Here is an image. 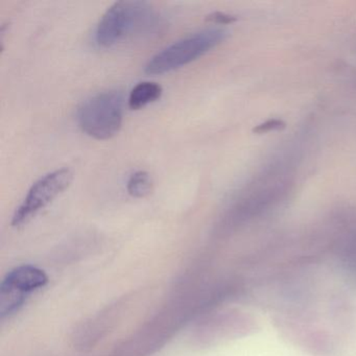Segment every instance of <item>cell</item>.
Listing matches in <instances>:
<instances>
[{
    "label": "cell",
    "instance_id": "cell-8",
    "mask_svg": "<svg viewBox=\"0 0 356 356\" xmlns=\"http://www.w3.org/2000/svg\"><path fill=\"white\" fill-rule=\"evenodd\" d=\"M285 128V122L278 118L266 120L262 124H258L254 129V133L256 134H266V133L274 132V131L282 130Z\"/></svg>",
    "mask_w": 356,
    "mask_h": 356
},
{
    "label": "cell",
    "instance_id": "cell-3",
    "mask_svg": "<svg viewBox=\"0 0 356 356\" xmlns=\"http://www.w3.org/2000/svg\"><path fill=\"white\" fill-rule=\"evenodd\" d=\"M124 107V95L120 91L99 93L79 108V127L85 134L97 140L112 138L122 128Z\"/></svg>",
    "mask_w": 356,
    "mask_h": 356
},
{
    "label": "cell",
    "instance_id": "cell-2",
    "mask_svg": "<svg viewBox=\"0 0 356 356\" xmlns=\"http://www.w3.org/2000/svg\"><path fill=\"white\" fill-rule=\"evenodd\" d=\"M227 36V31L220 28L206 29L189 35L153 56L145 65V72L158 76L179 70L216 49Z\"/></svg>",
    "mask_w": 356,
    "mask_h": 356
},
{
    "label": "cell",
    "instance_id": "cell-9",
    "mask_svg": "<svg viewBox=\"0 0 356 356\" xmlns=\"http://www.w3.org/2000/svg\"><path fill=\"white\" fill-rule=\"evenodd\" d=\"M237 18L235 16L229 15V14L222 13V12H214L207 16L206 20L209 22H213L216 24H230L236 22Z\"/></svg>",
    "mask_w": 356,
    "mask_h": 356
},
{
    "label": "cell",
    "instance_id": "cell-7",
    "mask_svg": "<svg viewBox=\"0 0 356 356\" xmlns=\"http://www.w3.org/2000/svg\"><path fill=\"white\" fill-rule=\"evenodd\" d=\"M154 183L151 175L145 170L134 172L127 183V191L131 197L143 199L151 195Z\"/></svg>",
    "mask_w": 356,
    "mask_h": 356
},
{
    "label": "cell",
    "instance_id": "cell-6",
    "mask_svg": "<svg viewBox=\"0 0 356 356\" xmlns=\"http://www.w3.org/2000/svg\"><path fill=\"white\" fill-rule=\"evenodd\" d=\"M162 93H163V89L157 83H138L129 95V107L132 110L143 109L145 106L155 103L160 99Z\"/></svg>",
    "mask_w": 356,
    "mask_h": 356
},
{
    "label": "cell",
    "instance_id": "cell-5",
    "mask_svg": "<svg viewBox=\"0 0 356 356\" xmlns=\"http://www.w3.org/2000/svg\"><path fill=\"white\" fill-rule=\"evenodd\" d=\"M49 276L44 270L31 264L16 266L0 284V316L10 318L26 303L31 293L47 286Z\"/></svg>",
    "mask_w": 356,
    "mask_h": 356
},
{
    "label": "cell",
    "instance_id": "cell-1",
    "mask_svg": "<svg viewBox=\"0 0 356 356\" xmlns=\"http://www.w3.org/2000/svg\"><path fill=\"white\" fill-rule=\"evenodd\" d=\"M157 16L143 1H118L105 12L95 31V42L108 49L118 43L153 30Z\"/></svg>",
    "mask_w": 356,
    "mask_h": 356
},
{
    "label": "cell",
    "instance_id": "cell-4",
    "mask_svg": "<svg viewBox=\"0 0 356 356\" xmlns=\"http://www.w3.org/2000/svg\"><path fill=\"white\" fill-rule=\"evenodd\" d=\"M72 179L74 174L67 168H58L41 177L31 186L24 201L14 212L12 226L19 228L30 222L70 186Z\"/></svg>",
    "mask_w": 356,
    "mask_h": 356
}]
</instances>
